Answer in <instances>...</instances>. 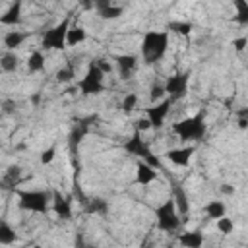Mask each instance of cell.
Instances as JSON below:
<instances>
[{
    "mask_svg": "<svg viewBox=\"0 0 248 248\" xmlns=\"http://www.w3.org/2000/svg\"><path fill=\"white\" fill-rule=\"evenodd\" d=\"M221 190H223L225 194H231V192H234V188H231L229 184H223V188H221Z\"/></svg>",
    "mask_w": 248,
    "mask_h": 248,
    "instance_id": "obj_38",
    "label": "cell"
},
{
    "mask_svg": "<svg viewBox=\"0 0 248 248\" xmlns=\"http://www.w3.org/2000/svg\"><path fill=\"white\" fill-rule=\"evenodd\" d=\"M95 64H97V68H99V70H101L103 74H108V72L112 70V66H110V64H108L107 60H97Z\"/></svg>",
    "mask_w": 248,
    "mask_h": 248,
    "instance_id": "obj_36",
    "label": "cell"
},
{
    "mask_svg": "<svg viewBox=\"0 0 248 248\" xmlns=\"http://www.w3.org/2000/svg\"><path fill=\"white\" fill-rule=\"evenodd\" d=\"M19 207L31 213H46L48 209V192L45 190H19Z\"/></svg>",
    "mask_w": 248,
    "mask_h": 248,
    "instance_id": "obj_6",
    "label": "cell"
},
{
    "mask_svg": "<svg viewBox=\"0 0 248 248\" xmlns=\"http://www.w3.org/2000/svg\"><path fill=\"white\" fill-rule=\"evenodd\" d=\"M52 211L56 213V217L70 221L72 219V202L70 198L62 196L58 190H52Z\"/></svg>",
    "mask_w": 248,
    "mask_h": 248,
    "instance_id": "obj_10",
    "label": "cell"
},
{
    "mask_svg": "<svg viewBox=\"0 0 248 248\" xmlns=\"http://www.w3.org/2000/svg\"><path fill=\"white\" fill-rule=\"evenodd\" d=\"M149 128H151V124H149V120H147V118H141V120H138V122H136V132H140V134H141V132H145V130H149Z\"/></svg>",
    "mask_w": 248,
    "mask_h": 248,
    "instance_id": "obj_35",
    "label": "cell"
},
{
    "mask_svg": "<svg viewBox=\"0 0 248 248\" xmlns=\"http://www.w3.org/2000/svg\"><path fill=\"white\" fill-rule=\"evenodd\" d=\"M178 242L184 246V248H202L203 244V234L202 231H186L180 234Z\"/></svg>",
    "mask_w": 248,
    "mask_h": 248,
    "instance_id": "obj_18",
    "label": "cell"
},
{
    "mask_svg": "<svg viewBox=\"0 0 248 248\" xmlns=\"http://www.w3.org/2000/svg\"><path fill=\"white\" fill-rule=\"evenodd\" d=\"M217 229H219L223 234H229V232H232L234 223H232V219H229V217H219V219H217Z\"/></svg>",
    "mask_w": 248,
    "mask_h": 248,
    "instance_id": "obj_30",
    "label": "cell"
},
{
    "mask_svg": "<svg viewBox=\"0 0 248 248\" xmlns=\"http://www.w3.org/2000/svg\"><path fill=\"white\" fill-rule=\"evenodd\" d=\"M21 21V2L12 4L2 16H0V23L2 25H17Z\"/></svg>",
    "mask_w": 248,
    "mask_h": 248,
    "instance_id": "obj_17",
    "label": "cell"
},
{
    "mask_svg": "<svg viewBox=\"0 0 248 248\" xmlns=\"http://www.w3.org/2000/svg\"><path fill=\"white\" fill-rule=\"evenodd\" d=\"M19 178H21V167L19 165H12V167H8L4 176L0 178V188L2 190H16Z\"/></svg>",
    "mask_w": 248,
    "mask_h": 248,
    "instance_id": "obj_15",
    "label": "cell"
},
{
    "mask_svg": "<svg viewBox=\"0 0 248 248\" xmlns=\"http://www.w3.org/2000/svg\"><path fill=\"white\" fill-rule=\"evenodd\" d=\"M83 207H85L87 213H95V215H105L108 211V203L101 198H87Z\"/></svg>",
    "mask_w": 248,
    "mask_h": 248,
    "instance_id": "obj_22",
    "label": "cell"
},
{
    "mask_svg": "<svg viewBox=\"0 0 248 248\" xmlns=\"http://www.w3.org/2000/svg\"><path fill=\"white\" fill-rule=\"evenodd\" d=\"M136 105H138V95L136 93H128L124 97V101H122V110L124 112H132L136 108Z\"/></svg>",
    "mask_w": 248,
    "mask_h": 248,
    "instance_id": "obj_29",
    "label": "cell"
},
{
    "mask_svg": "<svg viewBox=\"0 0 248 248\" xmlns=\"http://www.w3.org/2000/svg\"><path fill=\"white\" fill-rule=\"evenodd\" d=\"M170 105H172L170 99H163L161 103H157V105L147 108V120L151 124V128H155V130L163 128V122H165V118H167V114L170 110Z\"/></svg>",
    "mask_w": 248,
    "mask_h": 248,
    "instance_id": "obj_9",
    "label": "cell"
},
{
    "mask_svg": "<svg viewBox=\"0 0 248 248\" xmlns=\"http://www.w3.org/2000/svg\"><path fill=\"white\" fill-rule=\"evenodd\" d=\"M56 81L58 83H68V81H72L74 78H76V70H74V64H66V66H62L58 72H56Z\"/></svg>",
    "mask_w": 248,
    "mask_h": 248,
    "instance_id": "obj_27",
    "label": "cell"
},
{
    "mask_svg": "<svg viewBox=\"0 0 248 248\" xmlns=\"http://www.w3.org/2000/svg\"><path fill=\"white\" fill-rule=\"evenodd\" d=\"M194 151H196L194 145H188V147H180V149H169L165 155H167V159H169L170 163H174V165H178V167H186V165L190 163Z\"/></svg>",
    "mask_w": 248,
    "mask_h": 248,
    "instance_id": "obj_13",
    "label": "cell"
},
{
    "mask_svg": "<svg viewBox=\"0 0 248 248\" xmlns=\"http://www.w3.org/2000/svg\"><path fill=\"white\" fill-rule=\"evenodd\" d=\"M232 45L236 46V50H242V48H244V45H246V37H240V39H236Z\"/></svg>",
    "mask_w": 248,
    "mask_h": 248,
    "instance_id": "obj_37",
    "label": "cell"
},
{
    "mask_svg": "<svg viewBox=\"0 0 248 248\" xmlns=\"http://www.w3.org/2000/svg\"><path fill=\"white\" fill-rule=\"evenodd\" d=\"M85 37H87V33H85V29H83L81 25H78V23H70V29H68V35H66V45L76 46V45L83 43Z\"/></svg>",
    "mask_w": 248,
    "mask_h": 248,
    "instance_id": "obj_20",
    "label": "cell"
},
{
    "mask_svg": "<svg viewBox=\"0 0 248 248\" xmlns=\"http://www.w3.org/2000/svg\"><path fill=\"white\" fill-rule=\"evenodd\" d=\"M70 23H72V17H64L60 23H56L54 27H50L45 35H43V41H41V48L45 50H62L66 46V35H68V29H70Z\"/></svg>",
    "mask_w": 248,
    "mask_h": 248,
    "instance_id": "obj_5",
    "label": "cell"
},
{
    "mask_svg": "<svg viewBox=\"0 0 248 248\" xmlns=\"http://www.w3.org/2000/svg\"><path fill=\"white\" fill-rule=\"evenodd\" d=\"M163 95H165V87H163L161 83L151 85V89H149V97H151V101H157V99H161Z\"/></svg>",
    "mask_w": 248,
    "mask_h": 248,
    "instance_id": "obj_33",
    "label": "cell"
},
{
    "mask_svg": "<svg viewBox=\"0 0 248 248\" xmlns=\"http://www.w3.org/2000/svg\"><path fill=\"white\" fill-rule=\"evenodd\" d=\"M17 66H19V58H17L16 52H10V50H8L6 54L0 56V68H2L4 72H16Z\"/></svg>",
    "mask_w": 248,
    "mask_h": 248,
    "instance_id": "obj_25",
    "label": "cell"
},
{
    "mask_svg": "<svg viewBox=\"0 0 248 248\" xmlns=\"http://www.w3.org/2000/svg\"><path fill=\"white\" fill-rule=\"evenodd\" d=\"M155 217H157V227L161 231H167V232H174L182 225V217L178 215L172 198L165 200L161 205L155 207Z\"/></svg>",
    "mask_w": 248,
    "mask_h": 248,
    "instance_id": "obj_3",
    "label": "cell"
},
{
    "mask_svg": "<svg viewBox=\"0 0 248 248\" xmlns=\"http://www.w3.org/2000/svg\"><path fill=\"white\" fill-rule=\"evenodd\" d=\"M225 203L223 202H219V200H211L205 207H203V211H205V215L209 217V219H219V217H225Z\"/></svg>",
    "mask_w": 248,
    "mask_h": 248,
    "instance_id": "obj_23",
    "label": "cell"
},
{
    "mask_svg": "<svg viewBox=\"0 0 248 248\" xmlns=\"http://www.w3.org/2000/svg\"><path fill=\"white\" fill-rule=\"evenodd\" d=\"M188 81H190V72H180V74H174L170 78H167L165 81V93L170 95V101L182 97L188 89Z\"/></svg>",
    "mask_w": 248,
    "mask_h": 248,
    "instance_id": "obj_8",
    "label": "cell"
},
{
    "mask_svg": "<svg viewBox=\"0 0 248 248\" xmlns=\"http://www.w3.org/2000/svg\"><path fill=\"white\" fill-rule=\"evenodd\" d=\"M114 62H116L118 76L122 79L132 78V74H134V70L138 66V58L134 54H118V56H114Z\"/></svg>",
    "mask_w": 248,
    "mask_h": 248,
    "instance_id": "obj_11",
    "label": "cell"
},
{
    "mask_svg": "<svg viewBox=\"0 0 248 248\" xmlns=\"http://www.w3.org/2000/svg\"><path fill=\"white\" fill-rule=\"evenodd\" d=\"M54 155H56V147H54V145H50L48 149H45V151L41 153V163H43V165H48V163H52Z\"/></svg>",
    "mask_w": 248,
    "mask_h": 248,
    "instance_id": "obj_32",
    "label": "cell"
},
{
    "mask_svg": "<svg viewBox=\"0 0 248 248\" xmlns=\"http://www.w3.org/2000/svg\"><path fill=\"white\" fill-rule=\"evenodd\" d=\"M172 132L182 140V141H200L205 136V122H203V112H198L194 116L182 118L172 126Z\"/></svg>",
    "mask_w": 248,
    "mask_h": 248,
    "instance_id": "obj_2",
    "label": "cell"
},
{
    "mask_svg": "<svg viewBox=\"0 0 248 248\" xmlns=\"http://www.w3.org/2000/svg\"><path fill=\"white\" fill-rule=\"evenodd\" d=\"M16 240H17L16 231H14L6 221H0V244L8 246V244H14Z\"/></svg>",
    "mask_w": 248,
    "mask_h": 248,
    "instance_id": "obj_26",
    "label": "cell"
},
{
    "mask_svg": "<svg viewBox=\"0 0 248 248\" xmlns=\"http://www.w3.org/2000/svg\"><path fill=\"white\" fill-rule=\"evenodd\" d=\"M169 46V31H147L141 39V56L147 64L161 60Z\"/></svg>",
    "mask_w": 248,
    "mask_h": 248,
    "instance_id": "obj_1",
    "label": "cell"
},
{
    "mask_svg": "<svg viewBox=\"0 0 248 248\" xmlns=\"http://www.w3.org/2000/svg\"><path fill=\"white\" fill-rule=\"evenodd\" d=\"M25 39H27V33H23V31H8L4 37V46L12 52L17 46H21L25 43Z\"/></svg>",
    "mask_w": 248,
    "mask_h": 248,
    "instance_id": "obj_21",
    "label": "cell"
},
{
    "mask_svg": "<svg viewBox=\"0 0 248 248\" xmlns=\"http://www.w3.org/2000/svg\"><path fill=\"white\" fill-rule=\"evenodd\" d=\"M167 29H169V31H174V33H178V35H190L192 23H190V21H170V23L167 25Z\"/></svg>",
    "mask_w": 248,
    "mask_h": 248,
    "instance_id": "obj_28",
    "label": "cell"
},
{
    "mask_svg": "<svg viewBox=\"0 0 248 248\" xmlns=\"http://www.w3.org/2000/svg\"><path fill=\"white\" fill-rule=\"evenodd\" d=\"M74 248H95L93 244L85 242V238L81 234H76V242H74Z\"/></svg>",
    "mask_w": 248,
    "mask_h": 248,
    "instance_id": "obj_34",
    "label": "cell"
},
{
    "mask_svg": "<svg viewBox=\"0 0 248 248\" xmlns=\"http://www.w3.org/2000/svg\"><path fill=\"white\" fill-rule=\"evenodd\" d=\"M124 151L130 153V155H136L140 161L147 163V165L153 167V169H161V161H159V157H155V155L151 153L149 145L145 143V140L141 138L140 132H134V134H132V138L124 143Z\"/></svg>",
    "mask_w": 248,
    "mask_h": 248,
    "instance_id": "obj_4",
    "label": "cell"
},
{
    "mask_svg": "<svg viewBox=\"0 0 248 248\" xmlns=\"http://www.w3.org/2000/svg\"><path fill=\"white\" fill-rule=\"evenodd\" d=\"M170 184H172V202H174V205H176V211H178V215H188V209H190V203H188V196H186V190L180 186V184H176L174 180H170Z\"/></svg>",
    "mask_w": 248,
    "mask_h": 248,
    "instance_id": "obj_14",
    "label": "cell"
},
{
    "mask_svg": "<svg viewBox=\"0 0 248 248\" xmlns=\"http://www.w3.org/2000/svg\"><path fill=\"white\" fill-rule=\"evenodd\" d=\"M155 178H157V170H155L153 167H149L147 163L138 161V167H136V180L145 186V184L153 182Z\"/></svg>",
    "mask_w": 248,
    "mask_h": 248,
    "instance_id": "obj_16",
    "label": "cell"
},
{
    "mask_svg": "<svg viewBox=\"0 0 248 248\" xmlns=\"http://www.w3.org/2000/svg\"><path fill=\"white\" fill-rule=\"evenodd\" d=\"M33 248H41V246H33Z\"/></svg>",
    "mask_w": 248,
    "mask_h": 248,
    "instance_id": "obj_39",
    "label": "cell"
},
{
    "mask_svg": "<svg viewBox=\"0 0 248 248\" xmlns=\"http://www.w3.org/2000/svg\"><path fill=\"white\" fill-rule=\"evenodd\" d=\"M93 6L99 10L101 17H105V19H114V17H118V16L122 14V6H114L110 0H105V2H95Z\"/></svg>",
    "mask_w": 248,
    "mask_h": 248,
    "instance_id": "obj_19",
    "label": "cell"
},
{
    "mask_svg": "<svg viewBox=\"0 0 248 248\" xmlns=\"http://www.w3.org/2000/svg\"><path fill=\"white\" fill-rule=\"evenodd\" d=\"M103 76H105V74L97 68V64L91 62V64L87 66L85 76L78 81V89L81 91V95H99V93L105 89Z\"/></svg>",
    "mask_w": 248,
    "mask_h": 248,
    "instance_id": "obj_7",
    "label": "cell"
},
{
    "mask_svg": "<svg viewBox=\"0 0 248 248\" xmlns=\"http://www.w3.org/2000/svg\"><path fill=\"white\" fill-rule=\"evenodd\" d=\"M45 68V54L43 50H33L27 58V70L33 74V72H41Z\"/></svg>",
    "mask_w": 248,
    "mask_h": 248,
    "instance_id": "obj_24",
    "label": "cell"
},
{
    "mask_svg": "<svg viewBox=\"0 0 248 248\" xmlns=\"http://www.w3.org/2000/svg\"><path fill=\"white\" fill-rule=\"evenodd\" d=\"M236 8H238L236 21H240V23H248V4H246V2H236Z\"/></svg>",
    "mask_w": 248,
    "mask_h": 248,
    "instance_id": "obj_31",
    "label": "cell"
},
{
    "mask_svg": "<svg viewBox=\"0 0 248 248\" xmlns=\"http://www.w3.org/2000/svg\"><path fill=\"white\" fill-rule=\"evenodd\" d=\"M95 118L93 116H89V118H85V120H78V124L72 128V132H70V149L72 151H76V147L81 143V140L87 136V132H89V122H93Z\"/></svg>",
    "mask_w": 248,
    "mask_h": 248,
    "instance_id": "obj_12",
    "label": "cell"
}]
</instances>
